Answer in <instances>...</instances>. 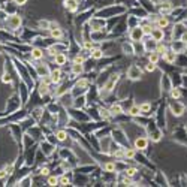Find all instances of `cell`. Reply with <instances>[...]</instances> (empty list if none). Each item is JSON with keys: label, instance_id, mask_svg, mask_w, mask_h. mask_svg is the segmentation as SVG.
Masks as SVG:
<instances>
[{"label": "cell", "instance_id": "42", "mask_svg": "<svg viewBox=\"0 0 187 187\" xmlns=\"http://www.w3.org/2000/svg\"><path fill=\"white\" fill-rule=\"evenodd\" d=\"M14 2H15L18 6H23V5H26V2H27V0H14Z\"/></svg>", "mask_w": 187, "mask_h": 187}, {"label": "cell", "instance_id": "33", "mask_svg": "<svg viewBox=\"0 0 187 187\" xmlns=\"http://www.w3.org/2000/svg\"><path fill=\"white\" fill-rule=\"evenodd\" d=\"M67 184H69V180H67L66 175H63V177L58 178V186H67Z\"/></svg>", "mask_w": 187, "mask_h": 187}, {"label": "cell", "instance_id": "22", "mask_svg": "<svg viewBox=\"0 0 187 187\" xmlns=\"http://www.w3.org/2000/svg\"><path fill=\"white\" fill-rule=\"evenodd\" d=\"M154 51H157L159 54H162V55H163V54L168 51V48H166L162 42H157V47H156V50H154Z\"/></svg>", "mask_w": 187, "mask_h": 187}, {"label": "cell", "instance_id": "18", "mask_svg": "<svg viewBox=\"0 0 187 187\" xmlns=\"http://www.w3.org/2000/svg\"><path fill=\"white\" fill-rule=\"evenodd\" d=\"M117 79H118V75H114V76L108 81V84H106V87H105V91H106V93L112 90V87H114V84L117 82Z\"/></svg>", "mask_w": 187, "mask_h": 187}, {"label": "cell", "instance_id": "15", "mask_svg": "<svg viewBox=\"0 0 187 187\" xmlns=\"http://www.w3.org/2000/svg\"><path fill=\"white\" fill-rule=\"evenodd\" d=\"M90 52H91V57L95 58V60H99V58L103 57V51H102L101 48H93Z\"/></svg>", "mask_w": 187, "mask_h": 187}, {"label": "cell", "instance_id": "32", "mask_svg": "<svg viewBox=\"0 0 187 187\" xmlns=\"http://www.w3.org/2000/svg\"><path fill=\"white\" fill-rule=\"evenodd\" d=\"M124 157H126V159H133V157H135V150H132V148L126 150V151H124Z\"/></svg>", "mask_w": 187, "mask_h": 187}, {"label": "cell", "instance_id": "21", "mask_svg": "<svg viewBox=\"0 0 187 187\" xmlns=\"http://www.w3.org/2000/svg\"><path fill=\"white\" fill-rule=\"evenodd\" d=\"M129 114H130V115H133V117L139 115V114H141V108H139V105H133V106L129 109Z\"/></svg>", "mask_w": 187, "mask_h": 187}, {"label": "cell", "instance_id": "30", "mask_svg": "<svg viewBox=\"0 0 187 187\" xmlns=\"http://www.w3.org/2000/svg\"><path fill=\"white\" fill-rule=\"evenodd\" d=\"M87 84H88V81H87V79H79V81L76 82L75 88H85V87H87Z\"/></svg>", "mask_w": 187, "mask_h": 187}, {"label": "cell", "instance_id": "2", "mask_svg": "<svg viewBox=\"0 0 187 187\" xmlns=\"http://www.w3.org/2000/svg\"><path fill=\"white\" fill-rule=\"evenodd\" d=\"M141 75H142V70H141V69H139V66H136V64H133V66H130V67L127 69V76H129L132 81L139 79V78H141Z\"/></svg>", "mask_w": 187, "mask_h": 187}, {"label": "cell", "instance_id": "17", "mask_svg": "<svg viewBox=\"0 0 187 187\" xmlns=\"http://www.w3.org/2000/svg\"><path fill=\"white\" fill-rule=\"evenodd\" d=\"M159 58H160V54H159L157 51H151L150 55H148V61H150V63H154V64L159 61Z\"/></svg>", "mask_w": 187, "mask_h": 187}, {"label": "cell", "instance_id": "35", "mask_svg": "<svg viewBox=\"0 0 187 187\" xmlns=\"http://www.w3.org/2000/svg\"><path fill=\"white\" fill-rule=\"evenodd\" d=\"M138 171H136V168H129V169H126V177H133L135 174H136Z\"/></svg>", "mask_w": 187, "mask_h": 187}, {"label": "cell", "instance_id": "27", "mask_svg": "<svg viewBox=\"0 0 187 187\" xmlns=\"http://www.w3.org/2000/svg\"><path fill=\"white\" fill-rule=\"evenodd\" d=\"M55 136H57L58 141H64L66 136H67V132H66V130H58V132L55 133Z\"/></svg>", "mask_w": 187, "mask_h": 187}, {"label": "cell", "instance_id": "26", "mask_svg": "<svg viewBox=\"0 0 187 187\" xmlns=\"http://www.w3.org/2000/svg\"><path fill=\"white\" fill-rule=\"evenodd\" d=\"M171 98H172V99H180V98H181V91H180L178 88H172V90H171Z\"/></svg>", "mask_w": 187, "mask_h": 187}, {"label": "cell", "instance_id": "28", "mask_svg": "<svg viewBox=\"0 0 187 187\" xmlns=\"http://www.w3.org/2000/svg\"><path fill=\"white\" fill-rule=\"evenodd\" d=\"M103 168H105L106 172H114V171H115V163H114V162H109V163H106Z\"/></svg>", "mask_w": 187, "mask_h": 187}, {"label": "cell", "instance_id": "34", "mask_svg": "<svg viewBox=\"0 0 187 187\" xmlns=\"http://www.w3.org/2000/svg\"><path fill=\"white\" fill-rule=\"evenodd\" d=\"M11 174L6 171V168H3V169H0V180H5V178H8Z\"/></svg>", "mask_w": 187, "mask_h": 187}, {"label": "cell", "instance_id": "11", "mask_svg": "<svg viewBox=\"0 0 187 187\" xmlns=\"http://www.w3.org/2000/svg\"><path fill=\"white\" fill-rule=\"evenodd\" d=\"M163 58H165L168 63H174V61H175V58H177V54H175V51L168 50V51L163 54Z\"/></svg>", "mask_w": 187, "mask_h": 187}, {"label": "cell", "instance_id": "40", "mask_svg": "<svg viewBox=\"0 0 187 187\" xmlns=\"http://www.w3.org/2000/svg\"><path fill=\"white\" fill-rule=\"evenodd\" d=\"M2 79H3V82H5V84H8V82H11V76H9L8 73H5Z\"/></svg>", "mask_w": 187, "mask_h": 187}, {"label": "cell", "instance_id": "3", "mask_svg": "<svg viewBox=\"0 0 187 187\" xmlns=\"http://www.w3.org/2000/svg\"><path fill=\"white\" fill-rule=\"evenodd\" d=\"M145 35H144V30H142V27L139 26V27H135V29H132V32H130V39L132 41H135V42H138V41H142V38H144Z\"/></svg>", "mask_w": 187, "mask_h": 187}, {"label": "cell", "instance_id": "19", "mask_svg": "<svg viewBox=\"0 0 187 187\" xmlns=\"http://www.w3.org/2000/svg\"><path fill=\"white\" fill-rule=\"evenodd\" d=\"M111 112H112V115L121 114V112H123V108H121V105H120V103H112V106H111Z\"/></svg>", "mask_w": 187, "mask_h": 187}, {"label": "cell", "instance_id": "5", "mask_svg": "<svg viewBox=\"0 0 187 187\" xmlns=\"http://www.w3.org/2000/svg\"><path fill=\"white\" fill-rule=\"evenodd\" d=\"M52 58H54V63H55V64H58V66H64V64H66V61H67V55H66V54H63V52H57Z\"/></svg>", "mask_w": 187, "mask_h": 187}, {"label": "cell", "instance_id": "39", "mask_svg": "<svg viewBox=\"0 0 187 187\" xmlns=\"http://www.w3.org/2000/svg\"><path fill=\"white\" fill-rule=\"evenodd\" d=\"M39 26L44 29H50V23L48 21H39Z\"/></svg>", "mask_w": 187, "mask_h": 187}, {"label": "cell", "instance_id": "23", "mask_svg": "<svg viewBox=\"0 0 187 187\" xmlns=\"http://www.w3.org/2000/svg\"><path fill=\"white\" fill-rule=\"evenodd\" d=\"M139 108H141V114H148L150 109H151V105H150L148 102H145V103L139 105Z\"/></svg>", "mask_w": 187, "mask_h": 187}, {"label": "cell", "instance_id": "8", "mask_svg": "<svg viewBox=\"0 0 187 187\" xmlns=\"http://www.w3.org/2000/svg\"><path fill=\"white\" fill-rule=\"evenodd\" d=\"M64 8L70 12L78 9V0H64Z\"/></svg>", "mask_w": 187, "mask_h": 187}, {"label": "cell", "instance_id": "31", "mask_svg": "<svg viewBox=\"0 0 187 187\" xmlns=\"http://www.w3.org/2000/svg\"><path fill=\"white\" fill-rule=\"evenodd\" d=\"M48 186H58V178L57 177H48Z\"/></svg>", "mask_w": 187, "mask_h": 187}, {"label": "cell", "instance_id": "20", "mask_svg": "<svg viewBox=\"0 0 187 187\" xmlns=\"http://www.w3.org/2000/svg\"><path fill=\"white\" fill-rule=\"evenodd\" d=\"M160 12H162L163 15L169 14V12H171V3H169V2H165V3H162V6H160Z\"/></svg>", "mask_w": 187, "mask_h": 187}, {"label": "cell", "instance_id": "10", "mask_svg": "<svg viewBox=\"0 0 187 187\" xmlns=\"http://www.w3.org/2000/svg\"><path fill=\"white\" fill-rule=\"evenodd\" d=\"M50 30H51V36H52L54 39H61V38H63V30H61L58 26L51 27Z\"/></svg>", "mask_w": 187, "mask_h": 187}, {"label": "cell", "instance_id": "25", "mask_svg": "<svg viewBox=\"0 0 187 187\" xmlns=\"http://www.w3.org/2000/svg\"><path fill=\"white\" fill-rule=\"evenodd\" d=\"M111 115H112L111 109H101V117H102V118L109 120V118H111Z\"/></svg>", "mask_w": 187, "mask_h": 187}, {"label": "cell", "instance_id": "29", "mask_svg": "<svg viewBox=\"0 0 187 187\" xmlns=\"http://www.w3.org/2000/svg\"><path fill=\"white\" fill-rule=\"evenodd\" d=\"M142 30H144V35H145V36H151L153 27H151L150 24H147V26H142Z\"/></svg>", "mask_w": 187, "mask_h": 187}, {"label": "cell", "instance_id": "14", "mask_svg": "<svg viewBox=\"0 0 187 187\" xmlns=\"http://www.w3.org/2000/svg\"><path fill=\"white\" fill-rule=\"evenodd\" d=\"M172 111H174V114L175 115H181L183 112H184V106L181 105V103H178V102H175V103H172Z\"/></svg>", "mask_w": 187, "mask_h": 187}, {"label": "cell", "instance_id": "43", "mask_svg": "<svg viewBox=\"0 0 187 187\" xmlns=\"http://www.w3.org/2000/svg\"><path fill=\"white\" fill-rule=\"evenodd\" d=\"M6 14H5V11H0V21H3V20H6Z\"/></svg>", "mask_w": 187, "mask_h": 187}, {"label": "cell", "instance_id": "7", "mask_svg": "<svg viewBox=\"0 0 187 187\" xmlns=\"http://www.w3.org/2000/svg\"><path fill=\"white\" fill-rule=\"evenodd\" d=\"M147 145H148V139H147V138L139 136V138L135 141V148H136V150H145Z\"/></svg>", "mask_w": 187, "mask_h": 187}, {"label": "cell", "instance_id": "24", "mask_svg": "<svg viewBox=\"0 0 187 187\" xmlns=\"http://www.w3.org/2000/svg\"><path fill=\"white\" fill-rule=\"evenodd\" d=\"M123 51H124L126 54H129V55L135 52V50H133V47H132V44H124V45H123Z\"/></svg>", "mask_w": 187, "mask_h": 187}, {"label": "cell", "instance_id": "37", "mask_svg": "<svg viewBox=\"0 0 187 187\" xmlns=\"http://www.w3.org/2000/svg\"><path fill=\"white\" fill-rule=\"evenodd\" d=\"M154 69H156V64H154V63H148V64L145 66V70H147V72H153Z\"/></svg>", "mask_w": 187, "mask_h": 187}, {"label": "cell", "instance_id": "41", "mask_svg": "<svg viewBox=\"0 0 187 187\" xmlns=\"http://www.w3.org/2000/svg\"><path fill=\"white\" fill-rule=\"evenodd\" d=\"M41 174H42V175H45V177H47V175H48V174H50V169H48V168H42V169H41Z\"/></svg>", "mask_w": 187, "mask_h": 187}, {"label": "cell", "instance_id": "16", "mask_svg": "<svg viewBox=\"0 0 187 187\" xmlns=\"http://www.w3.org/2000/svg\"><path fill=\"white\" fill-rule=\"evenodd\" d=\"M48 91H50L48 84L42 81V82H41V85H39V95H41V96H45V95H48Z\"/></svg>", "mask_w": 187, "mask_h": 187}, {"label": "cell", "instance_id": "36", "mask_svg": "<svg viewBox=\"0 0 187 187\" xmlns=\"http://www.w3.org/2000/svg\"><path fill=\"white\" fill-rule=\"evenodd\" d=\"M82 47H84L85 50H90V51H91L93 48H95V45H93V42H91V41H85V42L82 44Z\"/></svg>", "mask_w": 187, "mask_h": 187}, {"label": "cell", "instance_id": "1", "mask_svg": "<svg viewBox=\"0 0 187 187\" xmlns=\"http://www.w3.org/2000/svg\"><path fill=\"white\" fill-rule=\"evenodd\" d=\"M6 23H8L9 29H12V30H15V29H20V26H21V17H20L18 14L8 15V20H6Z\"/></svg>", "mask_w": 187, "mask_h": 187}, {"label": "cell", "instance_id": "44", "mask_svg": "<svg viewBox=\"0 0 187 187\" xmlns=\"http://www.w3.org/2000/svg\"><path fill=\"white\" fill-rule=\"evenodd\" d=\"M181 42L187 44V32H186V33H183V36H181Z\"/></svg>", "mask_w": 187, "mask_h": 187}, {"label": "cell", "instance_id": "12", "mask_svg": "<svg viewBox=\"0 0 187 187\" xmlns=\"http://www.w3.org/2000/svg\"><path fill=\"white\" fill-rule=\"evenodd\" d=\"M82 70H84L82 63H73V64H72V73H73V75L79 76V75L82 73Z\"/></svg>", "mask_w": 187, "mask_h": 187}, {"label": "cell", "instance_id": "13", "mask_svg": "<svg viewBox=\"0 0 187 187\" xmlns=\"http://www.w3.org/2000/svg\"><path fill=\"white\" fill-rule=\"evenodd\" d=\"M32 58L33 60H41L44 58V51L41 48H33L32 50Z\"/></svg>", "mask_w": 187, "mask_h": 187}, {"label": "cell", "instance_id": "6", "mask_svg": "<svg viewBox=\"0 0 187 187\" xmlns=\"http://www.w3.org/2000/svg\"><path fill=\"white\" fill-rule=\"evenodd\" d=\"M50 78H51V82L52 84H58L61 81V70L60 69H54L50 72Z\"/></svg>", "mask_w": 187, "mask_h": 187}, {"label": "cell", "instance_id": "4", "mask_svg": "<svg viewBox=\"0 0 187 187\" xmlns=\"http://www.w3.org/2000/svg\"><path fill=\"white\" fill-rule=\"evenodd\" d=\"M151 38H153L154 42H162V41L165 39V32H163V29H160V27L153 29V32H151Z\"/></svg>", "mask_w": 187, "mask_h": 187}, {"label": "cell", "instance_id": "38", "mask_svg": "<svg viewBox=\"0 0 187 187\" xmlns=\"http://www.w3.org/2000/svg\"><path fill=\"white\" fill-rule=\"evenodd\" d=\"M73 63H82V64H84V57H82V55H76V57L73 58Z\"/></svg>", "mask_w": 187, "mask_h": 187}, {"label": "cell", "instance_id": "9", "mask_svg": "<svg viewBox=\"0 0 187 187\" xmlns=\"http://www.w3.org/2000/svg\"><path fill=\"white\" fill-rule=\"evenodd\" d=\"M156 23H157V27H160V29H166L168 26H169V20L163 15V17H157L156 18Z\"/></svg>", "mask_w": 187, "mask_h": 187}]
</instances>
